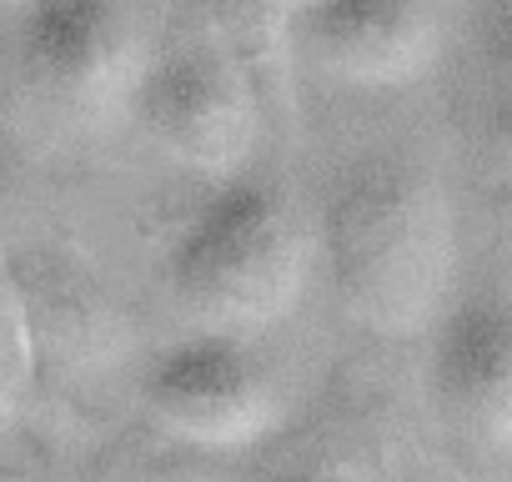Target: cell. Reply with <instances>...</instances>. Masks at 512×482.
Masks as SVG:
<instances>
[{
	"mask_svg": "<svg viewBox=\"0 0 512 482\" xmlns=\"http://www.w3.org/2000/svg\"><path fill=\"white\" fill-rule=\"evenodd\" d=\"M101 482H201V477H196L191 467L171 462V457H146V452H136V457L116 462Z\"/></svg>",
	"mask_w": 512,
	"mask_h": 482,
	"instance_id": "12",
	"label": "cell"
},
{
	"mask_svg": "<svg viewBox=\"0 0 512 482\" xmlns=\"http://www.w3.org/2000/svg\"><path fill=\"white\" fill-rule=\"evenodd\" d=\"M482 51L512 101V0H482Z\"/></svg>",
	"mask_w": 512,
	"mask_h": 482,
	"instance_id": "11",
	"label": "cell"
},
{
	"mask_svg": "<svg viewBox=\"0 0 512 482\" xmlns=\"http://www.w3.org/2000/svg\"><path fill=\"white\" fill-rule=\"evenodd\" d=\"M146 66L121 0H31L21 16L16 71L56 121L106 126L131 111Z\"/></svg>",
	"mask_w": 512,
	"mask_h": 482,
	"instance_id": "3",
	"label": "cell"
},
{
	"mask_svg": "<svg viewBox=\"0 0 512 482\" xmlns=\"http://www.w3.org/2000/svg\"><path fill=\"white\" fill-rule=\"evenodd\" d=\"M131 116L171 161L231 181L256 146L262 96L231 51L191 41L146 66L131 96Z\"/></svg>",
	"mask_w": 512,
	"mask_h": 482,
	"instance_id": "4",
	"label": "cell"
},
{
	"mask_svg": "<svg viewBox=\"0 0 512 482\" xmlns=\"http://www.w3.org/2000/svg\"><path fill=\"white\" fill-rule=\"evenodd\" d=\"M6 267L21 292L36 372L96 377L126 357L131 347L126 312L81 257L56 252V247H31L11 257Z\"/></svg>",
	"mask_w": 512,
	"mask_h": 482,
	"instance_id": "6",
	"label": "cell"
},
{
	"mask_svg": "<svg viewBox=\"0 0 512 482\" xmlns=\"http://www.w3.org/2000/svg\"><path fill=\"white\" fill-rule=\"evenodd\" d=\"M322 252L342 307L367 332L417 337L442 322L457 267L447 191L412 156H357L327 186Z\"/></svg>",
	"mask_w": 512,
	"mask_h": 482,
	"instance_id": "1",
	"label": "cell"
},
{
	"mask_svg": "<svg viewBox=\"0 0 512 482\" xmlns=\"http://www.w3.org/2000/svg\"><path fill=\"white\" fill-rule=\"evenodd\" d=\"M307 277V241L282 201L262 181H226L176 231L166 252V282L176 302L211 327V337H241L282 322Z\"/></svg>",
	"mask_w": 512,
	"mask_h": 482,
	"instance_id": "2",
	"label": "cell"
},
{
	"mask_svg": "<svg viewBox=\"0 0 512 482\" xmlns=\"http://www.w3.org/2000/svg\"><path fill=\"white\" fill-rule=\"evenodd\" d=\"M151 417L186 447L246 452L282 422V397L236 337H196L146 372Z\"/></svg>",
	"mask_w": 512,
	"mask_h": 482,
	"instance_id": "5",
	"label": "cell"
},
{
	"mask_svg": "<svg viewBox=\"0 0 512 482\" xmlns=\"http://www.w3.org/2000/svg\"><path fill=\"white\" fill-rule=\"evenodd\" d=\"M287 46L347 86H412L437 61L432 0H312L287 16Z\"/></svg>",
	"mask_w": 512,
	"mask_h": 482,
	"instance_id": "7",
	"label": "cell"
},
{
	"mask_svg": "<svg viewBox=\"0 0 512 482\" xmlns=\"http://www.w3.org/2000/svg\"><path fill=\"white\" fill-rule=\"evenodd\" d=\"M432 402L477 452H512V307L477 297L437 322Z\"/></svg>",
	"mask_w": 512,
	"mask_h": 482,
	"instance_id": "8",
	"label": "cell"
},
{
	"mask_svg": "<svg viewBox=\"0 0 512 482\" xmlns=\"http://www.w3.org/2000/svg\"><path fill=\"white\" fill-rule=\"evenodd\" d=\"M191 11L201 16V26L211 31L206 41L231 51L251 81H282L287 76V6L282 0H191Z\"/></svg>",
	"mask_w": 512,
	"mask_h": 482,
	"instance_id": "9",
	"label": "cell"
},
{
	"mask_svg": "<svg viewBox=\"0 0 512 482\" xmlns=\"http://www.w3.org/2000/svg\"><path fill=\"white\" fill-rule=\"evenodd\" d=\"M277 482H367L357 472H342V467H302V472H287Z\"/></svg>",
	"mask_w": 512,
	"mask_h": 482,
	"instance_id": "13",
	"label": "cell"
},
{
	"mask_svg": "<svg viewBox=\"0 0 512 482\" xmlns=\"http://www.w3.org/2000/svg\"><path fill=\"white\" fill-rule=\"evenodd\" d=\"M282 6H287V11H302V6H312V0H282Z\"/></svg>",
	"mask_w": 512,
	"mask_h": 482,
	"instance_id": "14",
	"label": "cell"
},
{
	"mask_svg": "<svg viewBox=\"0 0 512 482\" xmlns=\"http://www.w3.org/2000/svg\"><path fill=\"white\" fill-rule=\"evenodd\" d=\"M36 377L31 362V337H26V312H21V292L11 282V267L0 262V417H11L26 397Z\"/></svg>",
	"mask_w": 512,
	"mask_h": 482,
	"instance_id": "10",
	"label": "cell"
},
{
	"mask_svg": "<svg viewBox=\"0 0 512 482\" xmlns=\"http://www.w3.org/2000/svg\"><path fill=\"white\" fill-rule=\"evenodd\" d=\"M507 146H512V101H507Z\"/></svg>",
	"mask_w": 512,
	"mask_h": 482,
	"instance_id": "15",
	"label": "cell"
}]
</instances>
